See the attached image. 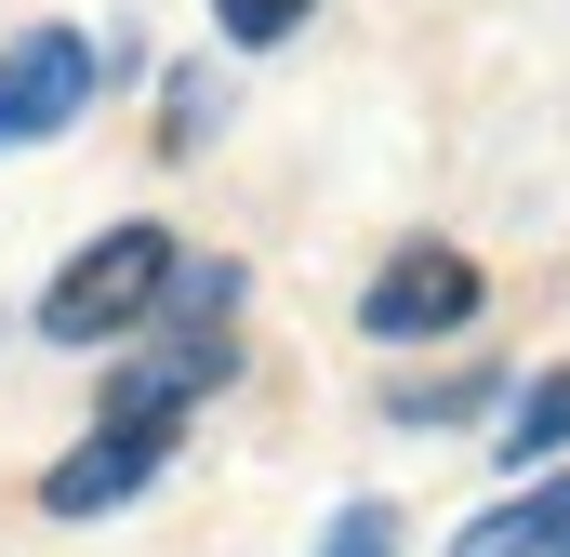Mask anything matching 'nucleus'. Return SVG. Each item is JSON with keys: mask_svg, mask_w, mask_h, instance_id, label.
Segmentation results:
<instances>
[{"mask_svg": "<svg viewBox=\"0 0 570 557\" xmlns=\"http://www.w3.org/2000/svg\"><path fill=\"white\" fill-rule=\"evenodd\" d=\"M159 292H173V226H107V240H80L53 266L40 345H120L134 319H159Z\"/></svg>", "mask_w": 570, "mask_h": 557, "instance_id": "obj_1", "label": "nucleus"}, {"mask_svg": "<svg viewBox=\"0 0 570 557\" xmlns=\"http://www.w3.org/2000/svg\"><path fill=\"white\" fill-rule=\"evenodd\" d=\"M173 438H186V412H94V438L40 478V505H53V518H107V505H134L146 478L173 465Z\"/></svg>", "mask_w": 570, "mask_h": 557, "instance_id": "obj_2", "label": "nucleus"}, {"mask_svg": "<svg viewBox=\"0 0 570 557\" xmlns=\"http://www.w3.org/2000/svg\"><path fill=\"white\" fill-rule=\"evenodd\" d=\"M94 80H107V53H94L80 27H27V40H0V146L67 134V120L94 107Z\"/></svg>", "mask_w": 570, "mask_h": 557, "instance_id": "obj_3", "label": "nucleus"}, {"mask_svg": "<svg viewBox=\"0 0 570 557\" xmlns=\"http://www.w3.org/2000/svg\"><path fill=\"white\" fill-rule=\"evenodd\" d=\"M464 319H478V266H464L451 240H412L399 266L358 292V332H372V345H438V332H464Z\"/></svg>", "mask_w": 570, "mask_h": 557, "instance_id": "obj_4", "label": "nucleus"}, {"mask_svg": "<svg viewBox=\"0 0 570 557\" xmlns=\"http://www.w3.org/2000/svg\"><path fill=\"white\" fill-rule=\"evenodd\" d=\"M451 557H570V478H531L518 505L464 518V545H451Z\"/></svg>", "mask_w": 570, "mask_h": 557, "instance_id": "obj_5", "label": "nucleus"}, {"mask_svg": "<svg viewBox=\"0 0 570 557\" xmlns=\"http://www.w3.org/2000/svg\"><path fill=\"white\" fill-rule=\"evenodd\" d=\"M558 451H570V372H544V385L504 399V465L531 478V465H558Z\"/></svg>", "mask_w": 570, "mask_h": 557, "instance_id": "obj_6", "label": "nucleus"}, {"mask_svg": "<svg viewBox=\"0 0 570 557\" xmlns=\"http://www.w3.org/2000/svg\"><path fill=\"white\" fill-rule=\"evenodd\" d=\"M213 27H226L239 53H266V40H292V27H305V0H213Z\"/></svg>", "mask_w": 570, "mask_h": 557, "instance_id": "obj_7", "label": "nucleus"}, {"mask_svg": "<svg viewBox=\"0 0 570 557\" xmlns=\"http://www.w3.org/2000/svg\"><path fill=\"white\" fill-rule=\"evenodd\" d=\"M318 557H399V505H345V518L318 531Z\"/></svg>", "mask_w": 570, "mask_h": 557, "instance_id": "obj_8", "label": "nucleus"}, {"mask_svg": "<svg viewBox=\"0 0 570 557\" xmlns=\"http://www.w3.org/2000/svg\"><path fill=\"white\" fill-rule=\"evenodd\" d=\"M491 399V372H451V385H399V424H464Z\"/></svg>", "mask_w": 570, "mask_h": 557, "instance_id": "obj_9", "label": "nucleus"}, {"mask_svg": "<svg viewBox=\"0 0 570 557\" xmlns=\"http://www.w3.org/2000/svg\"><path fill=\"white\" fill-rule=\"evenodd\" d=\"M213 134V80H173V94H159V146H199Z\"/></svg>", "mask_w": 570, "mask_h": 557, "instance_id": "obj_10", "label": "nucleus"}]
</instances>
